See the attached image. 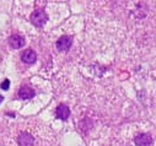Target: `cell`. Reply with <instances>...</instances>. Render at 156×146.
<instances>
[{"label": "cell", "mask_w": 156, "mask_h": 146, "mask_svg": "<svg viewBox=\"0 0 156 146\" xmlns=\"http://www.w3.org/2000/svg\"><path fill=\"white\" fill-rule=\"evenodd\" d=\"M21 60L25 64H34L37 60V54L32 49H26L21 55Z\"/></svg>", "instance_id": "cell-6"}, {"label": "cell", "mask_w": 156, "mask_h": 146, "mask_svg": "<svg viewBox=\"0 0 156 146\" xmlns=\"http://www.w3.org/2000/svg\"><path fill=\"white\" fill-rule=\"evenodd\" d=\"M134 142L136 146H151L154 140L151 137L150 134L147 133H141V134H138L135 137H134Z\"/></svg>", "instance_id": "cell-3"}, {"label": "cell", "mask_w": 156, "mask_h": 146, "mask_svg": "<svg viewBox=\"0 0 156 146\" xmlns=\"http://www.w3.org/2000/svg\"><path fill=\"white\" fill-rule=\"evenodd\" d=\"M9 87H10V80H9V79H5V80L2 82V85H0V89L4 90V91H8Z\"/></svg>", "instance_id": "cell-9"}, {"label": "cell", "mask_w": 156, "mask_h": 146, "mask_svg": "<svg viewBox=\"0 0 156 146\" xmlns=\"http://www.w3.org/2000/svg\"><path fill=\"white\" fill-rule=\"evenodd\" d=\"M71 44H73V38L70 36H62L55 43L59 52H68L71 48Z\"/></svg>", "instance_id": "cell-2"}, {"label": "cell", "mask_w": 156, "mask_h": 146, "mask_svg": "<svg viewBox=\"0 0 156 146\" xmlns=\"http://www.w3.org/2000/svg\"><path fill=\"white\" fill-rule=\"evenodd\" d=\"M9 44L14 49H20L25 46V38L21 37L20 34H14L9 38Z\"/></svg>", "instance_id": "cell-4"}, {"label": "cell", "mask_w": 156, "mask_h": 146, "mask_svg": "<svg viewBox=\"0 0 156 146\" xmlns=\"http://www.w3.org/2000/svg\"><path fill=\"white\" fill-rule=\"evenodd\" d=\"M48 21V15L46 14L44 10L42 9H37L31 14V22L33 26H36L37 28L43 27Z\"/></svg>", "instance_id": "cell-1"}, {"label": "cell", "mask_w": 156, "mask_h": 146, "mask_svg": "<svg viewBox=\"0 0 156 146\" xmlns=\"http://www.w3.org/2000/svg\"><path fill=\"white\" fill-rule=\"evenodd\" d=\"M33 142H34V139L28 133H22L17 137V144L20 146H33Z\"/></svg>", "instance_id": "cell-7"}, {"label": "cell", "mask_w": 156, "mask_h": 146, "mask_svg": "<svg viewBox=\"0 0 156 146\" xmlns=\"http://www.w3.org/2000/svg\"><path fill=\"white\" fill-rule=\"evenodd\" d=\"M3 101H4V97H3V96H2V95H0V103H2V102H3Z\"/></svg>", "instance_id": "cell-10"}, {"label": "cell", "mask_w": 156, "mask_h": 146, "mask_svg": "<svg viewBox=\"0 0 156 146\" xmlns=\"http://www.w3.org/2000/svg\"><path fill=\"white\" fill-rule=\"evenodd\" d=\"M55 116L62 119V120H68V118L70 117V109L66 104H59L57 107V111H55Z\"/></svg>", "instance_id": "cell-5"}, {"label": "cell", "mask_w": 156, "mask_h": 146, "mask_svg": "<svg viewBox=\"0 0 156 146\" xmlns=\"http://www.w3.org/2000/svg\"><path fill=\"white\" fill-rule=\"evenodd\" d=\"M17 95H19V97H20L21 99H30V98H32V97L34 96V91H33V89H31L30 86H22V87L19 90Z\"/></svg>", "instance_id": "cell-8"}]
</instances>
